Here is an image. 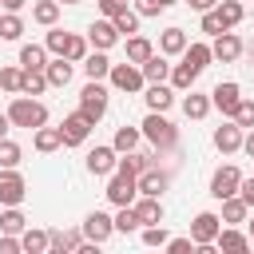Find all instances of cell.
<instances>
[{"label":"cell","instance_id":"cell-34","mask_svg":"<svg viewBox=\"0 0 254 254\" xmlns=\"http://www.w3.org/2000/svg\"><path fill=\"white\" fill-rule=\"evenodd\" d=\"M83 71H87V79H103L111 71V60L103 52H91V56H83Z\"/></svg>","mask_w":254,"mask_h":254},{"label":"cell","instance_id":"cell-1","mask_svg":"<svg viewBox=\"0 0 254 254\" xmlns=\"http://www.w3.org/2000/svg\"><path fill=\"white\" fill-rule=\"evenodd\" d=\"M139 131H143V139H151V147H159V151H175V147H179V131H175V123H171L163 111H147V119L139 123Z\"/></svg>","mask_w":254,"mask_h":254},{"label":"cell","instance_id":"cell-20","mask_svg":"<svg viewBox=\"0 0 254 254\" xmlns=\"http://www.w3.org/2000/svg\"><path fill=\"white\" fill-rule=\"evenodd\" d=\"M143 99H147V111H167V107L175 103V91H171L167 83H151V87L143 91Z\"/></svg>","mask_w":254,"mask_h":254},{"label":"cell","instance_id":"cell-41","mask_svg":"<svg viewBox=\"0 0 254 254\" xmlns=\"http://www.w3.org/2000/svg\"><path fill=\"white\" fill-rule=\"evenodd\" d=\"M20 159H24L20 143H12V139L4 135V139H0V167H20Z\"/></svg>","mask_w":254,"mask_h":254},{"label":"cell","instance_id":"cell-50","mask_svg":"<svg viewBox=\"0 0 254 254\" xmlns=\"http://www.w3.org/2000/svg\"><path fill=\"white\" fill-rule=\"evenodd\" d=\"M99 12H103L107 20H115L119 12H127V0H99Z\"/></svg>","mask_w":254,"mask_h":254},{"label":"cell","instance_id":"cell-57","mask_svg":"<svg viewBox=\"0 0 254 254\" xmlns=\"http://www.w3.org/2000/svg\"><path fill=\"white\" fill-rule=\"evenodd\" d=\"M8 127H12V119H8V111H4V115H0V139L8 135Z\"/></svg>","mask_w":254,"mask_h":254},{"label":"cell","instance_id":"cell-7","mask_svg":"<svg viewBox=\"0 0 254 254\" xmlns=\"http://www.w3.org/2000/svg\"><path fill=\"white\" fill-rule=\"evenodd\" d=\"M91 127H95V123H91L83 111H71V115L60 123V139H64V147H79V143H87Z\"/></svg>","mask_w":254,"mask_h":254},{"label":"cell","instance_id":"cell-9","mask_svg":"<svg viewBox=\"0 0 254 254\" xmlns=\"http://www.w3.org/2000/svg\"><path fill=\"white\" fill-rule=\"evenodd\" d=\"M111 234H115V218H111V214H103V210H91V214L83 218V238H87V242L103 246Z\"/></svg>","mask_w":254,"mask_h":254},{"label":"cell","instance_id":"cell-19","mask_svg":"<svg viewBox=\"0 0 254 254\" xmlns=\"http://www.w3.org/2000/svg\"><path fill=\"white\" fill-rule=\"evenodd\" d=\"M135 183H139V194H155V198H159V194L167 190V183H171V179H167L159 167H147L143 175H135Z\"/></svg>","mask_w":254,"mask_h":254},{"label":"cell","instance_id":"cell-45","mask_svg":"<svg viewBox=\"0 0 254 254\" xmlns=\"http://www.w3.org/2000/svg\"><path fill=\"white\" fill-rule=\"evenodd\" d=\"M202 32H206V36H218V32H226V24H222L218 8H206V12H202Z\"/></svg>","mask_w":254,"mask_h":254},{"label":"cell","instance_id":"cell-2","mask_svg":"<svg viewBox=\"0 0 254 254\" xmlns=\"http://www.w3.org/2000/svg\"><path fill=\"white\" fill-rule=\"evenodd\" d=\"M8 119H12V127H28V131H36V127L48 123V107H44L40 99L16 95V99L8 103Z\"/></svg>","mask_w":254,"mask_h":254},{"label":"cell","instance_id":"cell-37","mask_svg":"<svg viewBox=\"0 0 254 254\" xmlns=\"http://www.w3.org/2000/svg\"><path fill=\"white\" fill-rule=\"evenodd\" d=\"M214 8H218V16H222V24H226V28L242 24V16H246V8H242L238 0H222V4H214Z\"/></svg>","mask_w":254,"mask_h":254},{"label":"cell","instance_id":"cell-3","mask_svg":"<svg viewBox=\"0 0 254 254\" xmlns=\"http://www.w3.org/2000/svg\"><path fill=\"white\" fill-rule=\"evenodd\" d=\"M107 202H115V206H131L135 202V194H139V183H135V175L131 171H123V167H115L111 175H107Z\"/></svg>","mask_w":254,"mask_h":254},{"label":"cell","instance_id":"cell-40","mask_svg":"<svg viewBox=\"0 0 254 254\" xmlns=\"http://www.w3.org/2000/svg\"><path fill=\"white\" fill-rule=\"evenodd\" d=\"M20 83H24V67H0V87L8 95H20Z\"/></svg>","mask_w":254,"mask_h":254},{"label":"cell","instance_id":"cell-31","mask_svg":"<svg viewBox=\"0 0 254 254\" xmlns=\"http://www.w3.org/2000/svg\"><path fill=\"white\" fill-rule=\"evenodd\" d=\"M246 214H250V206L238 198V194H230V198H222V222H246Z\"/></svg>","mask_w":254,"mask_h":254},{"label":"cell","instance_id":"cell-21","mask_svg":"<svg viewBox=\"0 0 254 254\" xmlns=\"http://www.w3.org/2000/svg\"><path fill=\"white\" fill-rule=\"evenodd\" d=\"M183 48H187V32L183 28H167L159 36V52L163 56H183Z\"/></svg>","mask_w":254,"mask_h":254},{"label":"cell","instance_id":"cell-30","mask_svg":"<svg viewBox=\"0 0 254 254\" xmlns=\"http://www.w3.org/2000/svg\"><path fill=\"white\" fill-rule=\"evenodd\" d=\"M183 60H187L194 71H202L214 56H210V44H187V48H183Z\"/></svg>","mask_w":254,"mask_h":254},{"label":"cell","instance_id":"cell-8","mask_svg":"<svg viewBox=\"0 0 254 254\" xmlns=\"http://www.w3.org/2000/svg\"><path fill=\"white\" fill-rule=\"evenodd\" d=\"M238 183H242V171L234 167V163H226V167H218L214 175H210V198H230V194H238Z\"/></svg>","mask_w":254,"mask_h":254},{"label":"cell","instance_id":"cell-12","mask_svg":"<svg viewBox=\"0 0 254 254\" xmlns=\"http://www.w3.org/2000/svg\"><path fill=\"white\" fill-rule=\"evenodd\" d=\"M210 56H214V60H222V64H234V60L242 56V40H238V36L226 28V32H218V36H214Z\"/></svg>","mask_w":254,"mask_h":254},{"label":"cell","instance_id":"cell-29","mask_svg":"<svg viewBox=\"0 0 254 254\" xmlns=\"http://www.w3.org/2000/svg\"><path fill=\"white\" fill-rule=\"evenodd\" d=\"M32 20L44 24V28H52V24L60 20V0H36V4H32Z\"/></svg>","mask_w":254,"mask_h":254},{"label":"cell","instance_id":"cell-56","mask_svg":"<svg viewBox=\"0 0 254 254\" xmlns=\"http://www.w3.org/2000/svg\"><path fill=\"white\" fill-rule=\"evenodd\" d=\"M24 4H28V0H0V8H4V12H20Z\"/></svg>","mask_w":254,"mask_h":254},{"label":"cell","instance_id":"cell-22","mask_svg":"<svg viewBox=\"0 0 254 254\" xmlns=\"http://www.w3.org/2000/svg\"><path fill=\"white\" fill-rule=\"evenodd\" d=\"M20 67L44 71V67H48V48H40V44H24V48H20Z\"/></svg>","mask_w":254,"mask_h":254},{"label":"cell","instance_id":"cell-53","mask_svg":"<svg viewBox=\"0 0 254 254\" xmlns=\"http://www.w3.org/2000/svg\"><path fill=\"white\" fill-rule=\"evenodd\" d=\"M16 250H20V238L16 234H4L0 238V254H16Z\"/></svg>","mask_w":254,"mask_h":254},{"label":"cell","instance_id":"cell-14","mask_svg":"<svg viewBox=\"0 0 254 254\" xmlns=\"http://www.w3.org/2000/svg\"><path fill=\"white\" fill-rule=\"evenodd\" d=\"M135 214H139V226H155V222H163V202L155 198V194H135Z\"/></svg>","mask_w":254,"mask_h":254},{"label":"cell","instance_id":"cell-28","mask_svg":"<svg viewBox=\"0 0 254 254\" xmlns=\"http://www.w3.org/2000/svg\"><path fill=\"white\" fill-rule=\"evenodd\" d=\"M214 242H218L222 250H230V254H242V250H250V238H246L242 230H230V226H226V230H218V238H214Z\"/></svg>","mask_w":254,"mask_h":254},{"label":"cell","instance_id":"cell-35","mask_svg":"<svg viewBox=\"0 0 254 254\" xmlns=\"http://www.w3.org/2000/svg\"><path fill=\"white\" fill-rule=\"evenodd\" d=\"M44 91H48V75H44V71H32V67H24L20 95H44Z\"/></svg>","mask_w":254,"mask_h":254},{"label":"cell","instance_id":"cell-44","mask_svg":"<svg viewBox=\"0 0 254 254\" xmlns=\"http://www.w3.org/2000/svg\"><path fill=\"white\" fill-rule=\"evenodd\" d=\"M230 119H234L242 131H246V127H254V99H238V107H234V115H230Z\"/></svg>","mask_w":254,"mask_h":254},{"label":"cell","instance_id":"cell-25","mask_svg":"<svg viewBox=\"0 0 254 254\" xmlns=\"http://www.w3.org/2000/svg\"><path fill=\"white\" fill-rule=\"evenodd\" d=\"M167 79H171V87H179V91H190V87H194V79H198V71H194V67L183 60V64H175V67H171V75H167Z\"/></svg>","mask_w":254,"mask_h":254},{"label":"cell","instance_id":"cell-59","mask_svg":"<svg viewBox=\"0 0 254 254\" xmlns=\"http://www.w3.org/2000/svg\"><path fill=\"white\" fill-rule=\"evenodd\" d=\"M159 4H163V8H171V4H179V0H159Z\"/></svg>","mask_w":254,"mask_h":254},{"label":"cell","instance_id":"cell-17","mask_svg":"<svg viewBox=\"0 0 254 254\" xmlns=\"http://www.w3.org/2000/svg\"><path fill=\"white\" fill-rule=\"evenodd\" d=\"M83 246V230H52L48 234V250H56V254H75Z\"/></svg>","mask_w":254,"mask_h":254},{"label":"cell","instance_id":"cell-26","mask_svg":"<svg viewBox=\"0 0 254 254\" xmlns=\"http://www.w3.org/2000/svg\"><path fill=\"white\" fill-rule=\"evenodd\" d=\"M206 111H210V95H198V91L190 87V95L183 99V115H187V119H206Z\"/></svg>","mask_w":254,"mask_h":254},{"label":"cell","instance_id":"cell-24","mask_svg":"<svg viewBox=\"0 0 254 254\" xmlns=\"http://www.w3.org/2000/svg\"><path fill=\"white\" fill-rule=\"evenodd\" d=\"M32 143H36V151L40 155H48V151H56V147H64V139H60V127H36V135H32Z\"/></svg>","mask_w":254,"mask_h":254},{"label":"cell","instance_id":"cell-23","mask_svg":"<svg viewBox=\"0 0 254 254\" xmlns=\"http://www.w3.org/2000/svg\"><path fill=\"white\" fill-rule=\"evenodd\" d=\"M44 75H48V87H67L71 83V60H56V64H48L44 67Z\"/></svg>","mask_w":254,"mask_h":254},{"label":"cell","instance_id":"cell-54","mask_svg":"<svg viewBox=\"0 0 254 254\" xmlns=\"http://www.w3.org/2000/svg\"><path fill=\"white\" fill-rule=\"evenodd\" d=\"M242 151L254 159V127H246V135H242Z\"/></svg>","mask_w":254,"mask_h":254},{"label":"cell","instance_id":"cell-43","mask_svg":"<svg viewBox=\"0 0 254 254\" xmlns=\"http://www.w3.org/2000/svg\"><path fill=\"white\" fill-rule=\"evenodd\" d=\"M115 230H119V234L139 230V214H135V206H119V214H115Z\"/></svg>","mask_w":254,"mask_h":254},{"label":"cell","instance_id":"cell-36","mask_svg":"<svg viewBox=\"0 0 254 254\" xmlns=\"http://www.w3.org/2000/svg\"><path fill=\"white\" fill-rule=\"evenodd\" d=\"M115 167H123V171H131V175H143V171H147V167H155V163H151V155H143V151H127Z\"/></svg>","mask_w":254,"mask_h":254},{"label":"cell","instance_id":"cell-49","mask_svg":"<svg viewBox=\"0 0 254 254\" xmlns=\"http://www.w3.org/2000/svg\"><path fill=\"white\" fill-rule=\"evenodd\" d=\"M167 250H171V254H190V250H194V238H190V234H187V238H167Z\"/></svg>","mask_w":254,"mask_h":254},{"label":"cell","instance_id":"cell-18","mask_svg":"<svg viewBox=\"0 0 254 254\" xmlns=\"http://www.w3.org/2000/svg\"><path fill=\"white\" fill-rule=\"evenodd\" d=\"M139 71H143V79H147V83H163V79L171 75V64H167V56H163V52H159V56L151 52V56L139 64Z\"/></svg>","mask_w":254,"mask_h":254},{"label":"cell","instance_id":"cell-16","mask_svg":"<svg viewBox=\"0 0 254 254\" xmlns=\"http://www.w3.org/2000/svg\"><path fill=\"white\" fill-rule=\"evenodd\" d=\"M115 163H119V159H115V147H91V151H87V171H91V175H111Z\"/></svg>","mask_w":254,"mask_h":254},{"label":"cell","instance_id":"cell-5","mask_svg":"<svg viewBox=\"0 0 254 254\" xmlns=\"http://www.w3.org/2000/svg\"><path fill=\"white\" fill-rule=\"evenodd\" d=\"M107 79H111V87L115 91H127V95H135V91H143V71H139V64H111V71H107Z\"/></svg>","mask_w":254,"mask_h":254},{"label":"cell","instance_id":"cell-10","mask_svg":"<svg viewBox=\"0 0 254 254\" xmlns=\"http://www.w3.org/2000/svg\"><path fill=\"white\" fill-rule=\"evenodd\" d=\"M218 230H222V218H218L214 210H198V214H194V222H190V238H194V246L214 242V238H218Z\"/></svg>","mask_w":254,"mask_h":254},{"label":"cell","instance_id":"cell-11","mask_svg":"<svg viewBox=\"0 0 254 254\" xmlns=\"http://www.w3.org/2000/svg\"><path fill=\"white\" fill-rule=\"evenodd\" d=\"M87 44L95 48V52H107V48H115L119 44V32H115V24L103 16V20H95L91 28H87Z\"/></svg>","mask_w":254,"mask_h":254},{"label":"cell","instance_id":"cell-15","mask_svg":"<svg viewBox=\"0 0 254 254\" xmlns=\"http://www.w3.org/2000/svg\"><path fill=\"white\" fill-rule=\"evenodd\" d=\"M242 127L238 123H222L218 131H214V147L222 151V155H234V151H242Z\"/></svg>","mask_w":254,"mask_h":254},{"label":"cell","instance_id":"cell-46","mask_svg":"<svg viewBox=\"0 0 254 254\" xmlns=\"http://www.w3.org/2000/svg\"><path fill=\"white\" fill-rule=\"evenodd\" d=\"M67 40H71V32H64V28H52V32H48V52L64 56V52H67Z\"/></svg>","mask_w":254,"mask_h":254},{"label":"cell","instance_id":"cell-6","mask_svg":"<svg viewBox=\"0 0 254 254\" xmlns=\"http://www.w3.org/2000/svg\"><path fill=\"white\" fill-rule=\"evenodd\" d=\"M24 194H28L24 175H20L16 167H0V202H4V206H20Z\"/></svg>","mask_w":254,"mask_h":254},{"label":"cell","instance_id":"cell-13","mask_svg":"<svg viewBox=\"0 0 254 254\" xmlns=\"http://www.w3.org/2000/svg\"><path fill=\"white\" fill-rule=\"evenodd\" d=\"M238 99H242V87L238 83H214V91H210V107H218L222 115H234V107H238Z\"/></svg>","mask_w":254,"mask_h":254},{"label":"cell","instance_id":"cell-52","mask_svg":"<svg viewBox=\"0 0 254 254\" xmlns=\"http://www.w3.org/2000/svg\"><path fill=\"white\" fill-rule=\"evenodd\" d=\"M238 198H242L246 206H254V179H242V183H238Z\"/></svg>","mask_w":254,"mask_h":254},{"label":"cell","instance_id":"cell-38","mask_svg":"<svg viewBox=\"0 0 254 254\" xmlns=\"http://www.w3.org/2000/svg\"><path fill=\"white\" fill-rule=\"evenodd\" d=\"M24 226H28V218L20 214V206H8V210L0 214V230H4V234H20Z\"/></svg>","mask_w":254,"mask_h":254},{"label":"cell","instance_id":"cell-60","mask_svg":"<svg viewBox=\"0 0 254 254\" xmlns=\"http://www.w3.org/2000/svg\"><path fill=\"white\" fill-rule=\"evenodd\" d=\"M60 4H79V0H60Z\"/></svg>","mask_w":254,"mask_h":254},{"label":"cell","instance_id":"cell-48","mask_svg":"<svg viewBox=\"0 0 254 254\" xmlns=\"http://www.w3.org/2000/svg\"><path fill=\"white\" fill-rule=\"evenodd\" d=\"M143 242H147V246H167V226H163V222L143 226Z\"/></svg>","mask_w":254,"mask_h":254},{"label":"cell","instance_id":"cell-33","mask_svg":"<svg viewBox=\"0 0 254 254\" xmlns=\"http://www.w3.org/2000/svg\"><path fill=\"white\" fill-rule=\"evenodd\" d=\"M151 52H155V48H151V40H147V36H139V32H135V36H127V60H131V64H143Z\"/></svg>","mask_w":254,"mask_h":254},{"label":"cell","instance_id":"cell-32","mask_svg":"<svg viewBox=\"0 0 254 254\" xmlns=\"http://www.w3.org/2000/svg\"><path fill=\"white\" fill-rule=\"evenodd\" d=\"M20 250L24 254H44L48 250V230H20Z\"/></svg>","mask_w":254,"mask_h":254},{"label":"cell","instance_id":"cell-39","mask_svg":"<svg viewBox=\"0 0 254 254\" xmlns=\"http://www.w3.org/2000/svg\"><path fill=\"white\" fill-rule=\"evenodd\" d=\"M24 36V20L16 12H4L0 16V40H20Z\"/></svg>","mask_w":254,"mask_h":254},{"label":"cell","instance_id":"cell-51","mask_svg":"<svg viewBox=\"0 0 254 254\" xmlns=\"http://www.w3.org/2000/svg\"><path fill=\"white\" fill-rule=\"evenodd\" d=\"M135 12H139V20H143V16H159L163 4H159V0H135Z\"/></svg>","mask_w":254,"mask_h":254},{"label":"cell","instance_id":"cell-42","mask_svg":"<svg viewBox=\"0 0 254 254\" xmlns=\"http://www.w3.org/2000/svg\"><path fill=\"white\" fill-rule=\"evenodd\" d=\"M111 24H115V32H119V36H135V32H139V12H131V8H127V12H119Z\"/></svg>","mask_w":254,"mask_h":254},{"label":"cell","instance_id":"cell-47","mask_svg":"<svg viewBox=\"0 0 254 254\" xmlns=\"http://www.w3.org/2000/svg\"><path fill=\"white\" fill-rule=\"evenodd\" d=\"M83 56H87V40H83V36H71V40H67V52H64V60H71V64H83Z\"/></svg>","mask_w":254,"mask_h":254},{"label":"cell","instance_id":"cell-58","mask_svg":"<svg viewBox=\"0 0 254 254\" xmlns=\"http://www.w3.org/2000/svg\"><path fill=\"white\" fill-rule=\"evenodd\" d=\"M250 250H254V218H250Z\"/></svg>","mask_w":254,"mask_h":254},{"label":"cell","instance_id":"cell-55","mask_svg":"<svg viewBox=\"0 0 254 254\" xmlns=\"http://www.w3.org/2000/svg\"><path fill=\"white\" fill-rule=\"evenodd\" d=\"M187 4H190V8H194V12H206V8H214V4H218V0H187Z\"/></svg>","mask_w":254,"mask_h":254},{"label":"cell","instance_id":"cell-27","mask_svg":"<svg viewBox=\"0 0 254 254\" xmlns=\"http://www.w3.org/2000/svg\"><path fill=\"white\" fill-rule=\"evenodd\" d=\"M139 139H143V131H139V127H119V131H115V139H111V147H115V155H127V151H135V147H139Z\"/></svg>","mask_w":254,"mask_h":254},{"label":"cell","instance_id":"cell-4","mask_svg":"<svg viewBox=\"0 0 254 254\" xmlns=\"http://www.w3.org/2000/svg\"><path fill=\"white\" fill-rule=\"evenodd\" d=\"M79 111H83L91 123H99V119L107 115V87H103L99 79H87V83H83V91H79Z\"/></svg>","mask_w":254,"mask_h":254}]
</instances>
